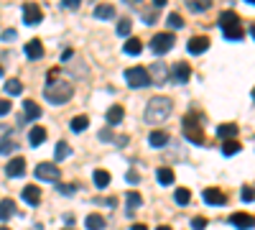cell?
Here are the masks:
<instances>
[{
  "label": "cell",
  "mask_w": 255,
  "mask_h": 230,
  "mask_svg": "<svg viewBox=\"0 0 255 230\" xmlns=\"http://www.w3.org/2000/svg\"><path fill=\"white\" fill-rule=\"evenodd\" d=\"M69 154H72V149H69V143H67V141H59V143H56V151H54L56 161H64V159H67Z\"/></svg>",
  "instance_id": "cell-28"
},
{
  "label": "cell",
  "mask_w": 255,
  "mask_h": 230,
  "mask_svg": "<svg viewBox=\"0 0 255 230\" xmlns=\"http://www.w3.org/2000/svg\"><path fill=\"white\" fill-rule=\"evenodd\" d=\"M230 223L235 225L238 230H250L255 228V218L250 213H235V215H230Z\"/></svg>",
  "instance_id": "cell-10"
},
{
  "label": "cell",
  "mask_w": 255,
  "mask_h": 230,
  "mask_svg": "<svg viewBox=\"0 0 255 230\" xmlns=\"http://www.w3.org/2000/svg\"><path fill=\"white\" fill-rule=\"evenodd\" d=\"M222 33H225V38H230V41H240V38L245 36V28H243L240 23H225V26H222Z\"/></svg>",
  "instance_id": "cell-14"
},
{
  "label": "cell",
  "mask_w": 255,
  "mask_h": 230,
  "mask_svg": "<svg viewBox=\"0 0 255 230\" xmlns=\"http://www.w3.org/2000/svg\"><path fill=\"white\" fill-rule=\"evenodd\" d=\"M8 141H10V125H3V123H0V149H3Z\"/></svg>",
  "instance_id": "cell-38"
},
{
  "label": "cell",
  "mask_w": 255,
  "mask_h": 230,
  "mask_svg": "<svg viewBox=\"0 0 255 230\" xmlns=\"http://www.w3.org/2000/svg\"><path fill=\"white\" fill-rule=\"evenodd\" d=\"M3 38H5V41H10V38H15V31H13V28H8V31L3 33Z\"/></svg>",
  "instance_id": "cell-47"
},
{
  "label": "cell",
  "mask_w": 255,
  "mask_h": 230,
  "mask_svg": "<svg viewBox=\"0 0 255 230\" xmlns=\"http://www.w3.org/2000/svg\"><path fill=\"white\" fill-rule=\"evenodd\" d=\"M189 77H191V67L186 64V61H176V64L171 67V79L176 82V85L189 82Z\"/></svg>",
  "instance_id": "cell-8"
},
{
  "label": "cell",
  "mask_w": 255,
  "mask_h": 230,
  "mask_svg": "<svg viewBox=\"0 0 255 230\" xmlns=\"http://www.w3.org/2000/svg\"><path fill=\"white\" fill-rule=\"evenodd\" d=\"M171 110H174L171 100L163 97V95H156V97L148 100V105H145V120L151 125H158V123H163L168 115H171Z\"/></svg>",
  "instance_id": "cell-1"
},
{
  "label": "cell",
  "mask_w": 255,
  "mask_h": 230,
  "mask_svg": "<svg viewBox=\"0 0 255 230\" xmlns=\"http://www.w3.org/2000/svg\"><path fill=\"white\" fill-rule=\"evenodd\" d=\"M72 95H74V85L64 79H49V85L44 87V97L51 105H64V102L72 100Z\"/></svg>",
  "instance_id": "cell-2"
},
{
  "label": "cell",
  "mask_w": 255,
  "mask_h": 230,
  "mask_svg": "<svg viewBox=\"0 0 255 230\" xmlns=\"http://www.w3.org/2000/svg\"><path fill=\"white\" fill-rule=\"evenodd\" d=\"M130 230H148V228H145V225H140V223H138V225H133V228H130Z\"/></svg>",
  "instance_id": "cell-49"
},
{
  "label": "cell",
  "mask_w": 255,
  "mask_h": 230,
  "mask_svg": "<svg viewBox=\"0 0 255 230\" xmlns=\"http://www.w3.org/2000/svg\"><path fill=\"white\" fill-rule=\"evenodd\" d=\"M202 197H204L207 205H225L227 202V195L222 190H217V187H207V190L202 192Z\"/></svg>",
  "instance_id": "cell-11"
},
{
  "label": "cell",
  "mask_w": 255,
  "mask_h": 230,
  "mask_svg": "<svg viewBox=\"0 0 255 230\" xmlns=\"http://www.w3.org/2000/svg\"><path fill=\"white\" fill-rule=\"evenodd\" d=\"M15 146H18L15 141H8V143L3 146V149H0V154H10V151H15Z\"/></svg>",
  "instance_id": "cell-43"
},
{
  "label": "cell",
  "mask_w": 255,
  "mask_h": 230,
  "mask_svg": "<svg viewBox=\"0 0 255 230\" xmlns=\"http://www.w3.org/2000/svg\"><path fill=\"white\" fill-rule=\"evenodd\" d=\"M0 74H3V67H0Z\"/></svg>",
  "instance_id": "cell-54"
},
{
  "label": "cell",
  "mask_w": 255,
  "mask_h": 230,
  "mask_svg": "<svg viewBox=\"0 0 255 230\" xmlns=\"http://www.w3.org/2000/svg\"><path fill=\"white\" fill-rule=\"evenodd\" d=\"M225 23H240L238 13H235V10H227V13H222V15H220V26H225Z\"/></svg>",
  "instance_id": "cell-34"
},
{
  "label": "cell",
  "mask_w": 255,
  "mask_h": 230,
  "mask_svg": "<svg viewBox=\"0 0 255 230\" xmlns=\"http://www.w3.org/2000/svg\"><path fill=\"white\" fill-rule=\"evenodd\" d=\"M123 49H125V54H128V56H138V54L143 51V41L130 36V38L125 41V46H123Z\"/></svg>",
  "instance_id": "cell-20"
},
{
  "label": "cell",
  "mask_w": 255,
  "mask_h": 230,
  "mask_svg": "<svg viewBox=\"0 0 255 230\" xmlns=\"http://www.w3.org/2000/svg\"><path fill=\"white\" fill-rule=\"evenodd\" d=\"M217 136H220L222 141H235V136H238V125H235V123H222L220 128H217Z\"/></svg>",
  "instance_id": "cell-18"
},
{
  "label": "cell",
  "mask_w": 255,
  "mask_h": 230,
  "mask_svg": "<svg viewBox=\"0 0 255 230\" xmlns=\"http://www.w3.org/2000/svg\"><path fill=\"white\" fill-rule=\"evenodd\" d=\"M36 179H41V182H56L59 179V166L56 164H51V161H41L38 166H36Z\"/></svg>",
  "instance_id": "cell-6"
},
{
  "label": "cell",
  "mask_w": 255,
  "mask_h": 230,
  "mask_svg": "<svg viewBox=\"0 0 255 230\" xmlns=\"http://www.w3.org/2000/svg\"><path fill=\"white\" fill-rule=\"evenodd\" d=\"M191 228H194V230H204L207 228V218L204 215H197L194 220H191Z\"/></svg>",
  "instance_id": "cell-40"
},
{
  "label": "cell",
  "mask_w": 255,
  "mask_h": 230,
  "mask_svg": "<svg viewBox=\"0 0 255 230\" xmlns=\"http://www.w3.org/2000/svg\"><path fill=\"white\" fill-rule=\"evenodd\" d=\"M23 51H26L28 59H41V56H44V44H41L38 38H31L28 44L23 46Z\"/></svg>",
  "instance_id": "cell-15"
},
{
  "label": "cell",
  "mask_w": 255,
  "mask_h": 230,
  "mask_svg": "<svg viewBox=\"0 0 255 230\" xmlns=\"http://www.w3.org/2000/svg\"><path fill=\"white\" fill-rule=\"evenodd\" d=\"M174 200H176L179 205H189V200H191V192L186 190V187H179V190L174 192Z\"/></svg>",
  "instance_id": "cell-33"
},
{
  "label": "cell",
  "mask_w": 255,
  "mask_h": 230,
  "mask_svg": "<svg viewBox=\"0 0 255 230\" xmlns=\"http://www.w3.org/2000/svg\"><path fill=\"white\" fill-rule=\"evenodd\" d=\"M189 54H204L209 49V38L207 36H194V38H189Z\"/></svg>",
  "instance_id": "cell-12"
},
{
  "label": "cell",
  "mask_w": 255,
  "mask_h": 230,
  "mask_svg": "<svg viewBox=\"0 0 255 230\" xmlns=\"http://www.w3.org/2000/svg\"><path fill=\"white\" fill-rule=\"evenodd\" d=\"M23 110H26V115L20 118V123H26V120H36V118H41V105H36L33 100H26V102H23Z\"/></svg>",
  "instance_id": "cell-17"
},
{
  "label": "cell",
  "mask_w": 255,
  "mask_h": 230,
  "mask_svg": "<svg viewBox=\"0 0 255 230\" xmlns=\"http://www.w3.org/2000/svg\"><path fill=\"white\" fill-rule=\"evenodd\" d=\"M158 230H171V228H168V225H158Z\"/></svg>",
  "instance_id": "cell-50"
},
{
  "label": "cell",
  "mask_w": 255,
  "mask_h": 230,
  "mask_svg": "<svg viewBox=\"0 0 255 230\" xmlns=\"http://www.w3.org/2000/svg\"><path fill=\"white\" fill-rule=\"evenodd\" d=\"M41 18H44V13H41V8L36 3H26L23 5V23L26 26H38Z\"/></svg>",
  "instance_id": "cell-7"
},
{
  "label": "cell",
  "mask_w": 255,
  "mask_h": 230,
  "mask_svg": "<svg viewBox=\"0 0 255 230\" xmlns=\"http://www.w3.org/2000/svg\"><path fill=\"white\" fill-rule=\"evenodd\" d=\"M0 230H10V228H0Z\"/></svg>",
  "instance_id": "cell-53"
},
{
  "label": "cell",
  "mask_w": 255,
  "mask_h": 230,
  "mask_svg": "<svg viewBox=\"0 0 255 230\" xmlns=\"http://www.w3.org/2000/svg\"><path fill=\"white\" fill-rule=\"evenodd\" d=\"M95 15H97V18H102V20L115 18V8H113V5H97V8H95Z\"/></svg>",
  "instance_id": "cell-30"
},
{
  "label": "cell",
  "mask_w": 255,
  "mask_h": 230,
  "mask_svg": "<svg viewBox=\"0 0 255 230\" xmlns=\"http://www.w3.org/2000/svg\"><path fill=\"white\" fill-rule=\"evenodd\" d=\"M77 190H74V184H61L59 187V195H74Z\"/></svg>",
  "instance_id": "cell-42"
},
{
  "label": "cell",
  "mask_w": 255,
  "mask_h": 230,
  "mask_svg": "<svg viewBox=\"0 0 255 230\" xmlns=\"http://www.w3.org/2000/svg\"><path fill=\"white\" fill-rule=\"evenodd\" d=\"M5 92H8V95H20V92H23L20 79H8V82H5Z\"/></svg>",
  "instance_id": "cell-32"
},
{
  "label": "cell",
  "mask_w": 255,
  "mask_h": 230,
  "mask_svg": "<svg viewBox=\"0 0 255 230\" xmlns=\"http://www.w3.org/2000/svg\"><path fill=\"white\" fill-rule=\"evenodd\" d=\"M197 113H191V115H186L184 120H181V125H184V136L191 141V143H204V131L199 128V123H197Z\"/></svg>",
  "instance_id": "cell-4"
},
{
  "label": "cell",
  "mask_w": 255,
  "mask_h": 230,
  "mask_svg": "<svg viewBox=\"0 0 255 230\" xmlns=\"http://www.w3.org/2000/svg\"><path fill=\"white\" fill-rule=\"evenodd\" d=\"M168 26H171V28H181L184 26V18L179 13H168Z\"/></svg>",
  "instance_id": "cell-39"
},
{
  "label": "cell",
  "mask_w": 255,
  "mask_h": 230,
  "mask_svg": "<svg viewBox=\"0 0 255 230\" xmlns=\"http://www.w3.org/2000/svg\"><path fill=\"white\" fill-rule=\"evenodd\" d=\"M125 205H128V213H130V215H133V213L138 210V207L143 205V197H140L138 192H133V190H130V192H128V195H125Z\"/></svg>",
  "instance_id": "cell-23"
},
{
  "label": "cell",
  "mask_w": 255,
  "mask_h": 230,
  "mask_svg": "<svg viewBox=\"0 0 255 230\" xmlns=\"http://www.w3.org/2000/svg\"><path fill=\"white\" fill-rule=\"evenodd\" d=\"M148 143H151L153 149H163V146L168 143V133L166 131H153L151 136H148Z\"/></svg>",
  "instance_id": "cell-24"
},
{
  "label": "cell",
  "mask_w": 255,
  "mask_h": 230,
  "mask_svg": "<svg viewBox=\"0 0 255 230\" xmlns=\"http://www.w3.org/2000/svg\"><path fill=\"white\" fill-rule=\"evenodd\" d=\"M130 28H133V23L128 18H123L118 23V36H130Z\"/></svg>",
  "instance_id": "cell-35"
},
{
  "label": "cell",
  "mask_w": 255,
  "mask_h": 230,
  "mask_svg": "<svg viewBox=\"0 0 255 230\" xmlns=\"http://www.w3.org/2000/svg\"><path fill=\"white\" fill-rule=\"evenodd\" d=\"M240 151V143L238 141H222V154L225 156H235Z\"/></svg>",
  "instance_id": "cell-31"
},
{
  "label": "cell",
  "mask_w": 255,
  "mask_h": 230,
  "mask_svg": "<svg viewBox=\"0 0 255 230\" xmlns=\"http://www.w3.org/2000/svg\"><path fill=\"white\" fill-rule=\"evenodd\" d=\"M156 179L163 184V187H168V184H174V169H168V166H161V169H156Z\"/></svg>",
  "instance_id": "cell-26"
},
{
  "label": "cell",
  "mask_w": 255,
  "mask_h": 230,
  "mask_svg": "<svg viewBox=\"0 0 255 230\" xmlns=\"http://www.w3.org/2000/svg\"><path fill=\"white\" fill-rule=\"evenodd\" d=\"M123 118H125L123 105H113V108H108V113H105V120H108V125H118V123H123Z\"/></svg>",
  "instance_id": "cell-16"
},
{
  "label": "cell",
  "mask_w": 255,
  "mask_h": 230,
  "mask_svg": "<svg viewBox=\"0 0 255 230\" xmlns=\"http://www.w3.org/2000/svg\"><path fill=\"white\" fill-rule=\"evenodd\" d=\"M250 33H253V38H255V26H253V28H250Z\"/></svg>",
  "instance_id": "cell-51"
},
{
  "label": "cell",
  "mask_w": 255,
  "mask_h": 230,
  "mask_svg": "<svg viewBox=\"0 0 255 230\" xmlns=\"http://www.w3.org/2000/svg\"><path fill=\"white\" fill-rule=\"evenodd\" d=\"M100 141H115L113 128H102V131H100Z\"/></svg>",
  "instance_id": "cell-41"
},
{
  "label": "cell",
  "mask_w": 255,
  "mask_h": 230,
  "mask_svg": "<svg viewBox=\"0 0 255 230\" xmlns=\"http://www.w3.org/2000/svg\"><path fill=\"white\" fill-rule=\"evenodd\" d=\"M174 44H176V36L174 33H156L153 38H151V51L153 54H168L174 49Z\"/></svg>",
  "instance_id": "cell-5"
},
{
  "label": "cell",
  "mask_w": 255,
  "mask_h": 230,
  "mask_svg": "<svg viewBox=\"0 0 255 230\" xmlns=\"http://www.w3.org/2000/svg\"><path fill=\"white\" fill-rule=\"evenodd\" d=\"M125 82H128L133 90H140V87L153 85L151 74H148V69H143V67H128V69H125Z\"/></svg>",
  "instance_id": "cell-3"
},
{
  "label": "cell",
  "mask_w": 255,
  "mask_h": 230,
  "mask_svg": "<svg viewBox=\"0 0 255 230\" xmlns=\"http://www.w3.org/2000/svg\"><path fill=\"white\" fill-rule=\"evenodd\" d=\"M115 143H118V146H125V143H128V136H118Z\"/></svg>",
  "instance_id": "cell-48"
},
{
  "label": "cell",
  "mask_w": 255,
  "mask_h": 230,
  "mask_svg": "<svg viewBox=\"0 0 255 230\" xmlns=\"http://www.w3.org/2000/svg\"><path fill=\"white\" fill-rule=\"evenodd\" d=\"M105 218L102 215H97V213H92V215H87V220H84V228L87 230H105Z\"/></svg>",
  "instance_id": "cell-22"
},
{
  "label": "cell",
  "mask_w": 255,
  "mask_h": 230,
  "mask_svg": "<svg viewBox=\"0 0 255 230\" xmlns=\"http://www.w3.org/2000/svg\"><path fill=\"white\" fill-rule=\"evenodd\" d=\"M64 230H69V228H64Z\"/></svg>",
  "instance_id": "cell-55"
},
{
  "label": "cell",
  "mask_w": 255,
  "mask_h": 230,
  "mask_svg": "<svg viewBox=\"0 0 255 230\" xmlns=\"http://www.w3.org/2000/svg\"><path fill=\"white\" fill-rule=\"evenodd\" d=\"M23 200H26L28 205H38V202H41V190H38L36 184L23 187Z\"/></svg>",
  "instance_id": "cell-19"
},
{
  "label": "cell",
  "mask_w": 255,
  "mask_h": 230,
  "mask_svg": "<svg viewBox=\"0 0 255 230\" xmlns=\"http://www.w3.org/2000/svg\"><path fill=\"white\" fill-rule=\"evenodd\" d=\"M28 141H31V146H41V143H44L46 141V128H44V125H33Z\"/></svg>",
  "instance_id": "cell-25"
},
{
  "label": "cell",
  "mask_w": 255,
  "mask_h": 230,
  "mask_svg": "<svg viewBox=\"0 0 255 230\" xmlns=\"http://www.w3.org/2000/svg\"><path fill=\"white\" fill-rule=\"evenodd\" d=\"M209 5H212V3H207V0H204V3H202V0H191V3H189V10L202 13V10H209Z\"/></svg>",
  "instance_id": "cell-37"
},
{
  "label": "cell",
  "mask_w": 255,
  "mask_h": 230,
  "mask_svg": "<svg viewBox=\"0 0 255 230\" xmlns=\"http://www.w3.org/2000/svg\"><path fill=\"white\" fill-rule=\"evenodd\" d=\"M138 179H140V177H138V172H133V169H130V172H128V182H130V184H135Z\"/></svg>",
  "instance_id": "cell-46"
},
{
  "label": "cell",
  "mask_w": 255,
  "mask_h": 230,
  "mask_svg": "<svg viewBox=\"0 0 255 230\" xmlns=\"http://www.w3.org/2000/svg\"><path fill=\"white\" fill-rule=\"evenodd\" d=\"M87 125H90V118H87V115H77V118H72L69 128H72L74 133H82V131H87Z\"/></svg>",
  "instance_id": "cell-27"
},
{
  "label": "cell",
  "mask_w": 255,
  "mask_h": 230,
  "mask_svg": "<svg viewBox=\"0 0 255 230\" xmlns=\"http://www.w3.org/2000/svg\"><path fill=\"white\" fill-rule=\"evenodd\" d=\"M10 113V102L8 100H0V115H8Z\"/></svg>",
  "instance_id": "cell-44"
},
{
  "label": "cell",
  "mask_w": 255,
  "mask_h": 230,
  "mask_svg": "<svg viewBox=\"0 0 255 230\" xmlns=\"http://www.w3.org/2000/svg\"><path fill=\"white\" fill-rule=\"evenodd\" d=\"M253 100H255V87H253Z\"/></svg>",
  "instance_id": "cell-52"
},
{
  "label": "cell",
  "mask_w": 255,
  "mask_h": 230,
  "mask_svg": "<svg viewBox=\"0 0 255 230\" xmlns=\"http://www.w3.org/2000/svg\"><path fill=\"white\" fill-rule=\"evenodd\" d=\"M92 179H95V184H97L100 190H102V187H108V184H110V172H105V169H97V172L92 174Z\"/></svg>",
  "instance_id": "cell-29"
},
{
  "label": "cell",
  "mask_w": 255,
  "mask_h": 230,
  "mask_svg": "<svg viewBox=\"0 0 255 230\" xmlns=\"http://www.w3.org/2000/svg\"><path fill=\"white\" fill-rule=\"evenodd\" d=\"M15 215V202L13 200H3L0 202V223H5Z\"/></svg>",
  "instance_id": "cell-21"
},
{
  "label": "cell",
  "mask_w": 255,
  "mask_h": 230,
  "mask_svg": "<svg viewBox=\"0 0 255 230\" xmlns=\"http://www.w3.org/2000/svg\"><path fill=\"white\" fill-rule=\"evenodd\" d=\"M5 174H8V177H23V174H26V159H23V156H13V159L5 164Z\"/></svg>",
  "instance_id": "cell-9"
},
{
  "label": "cell",
  "mask_w": 255,
  "mask_h": 230,
  "mask_svg": "<svg viewBox=\"0 0 255 230\" xmlns=\"http://www.w3.org/2000/svg\"><path fill=\"white\" fill-rule=\"evenodd\" d=\"M148 74H151V82H153V85H163V82H166L168 77H171V74H168V69H166L163 64H151Z\"/></svg>",
  "instance_id": "cell-13"
},
{
  "label": "cell",
  "mask_w": 255,
  "mask_h": 230,
  "mask_svg": "<svg viewBox=\"0 0 255 230\" xmlns=\"http://www.w3.org/2000/svg\"><path fill=\"white\" fill-rule=\"evenodd\" d=\"M240 200L243 202H255V187H243V190H240Z\"/></svg>",
  "instance_id": "cell-36"
},
{
  "label": "cell",
  "mask_w": 255,
  "mask_h": 230,
  "mask_svg": "<svg viewBox=\"0 0 255 230\" xmlns=\"http://www.w3.org/2000/svg\"><path fill=\"white\" fill-rule=\"evenodd\" d=\"M61 5H64V8H77L79 0H61Z\"/></svg>",
  "instance_id": "cell-45"
}]
</instances>
